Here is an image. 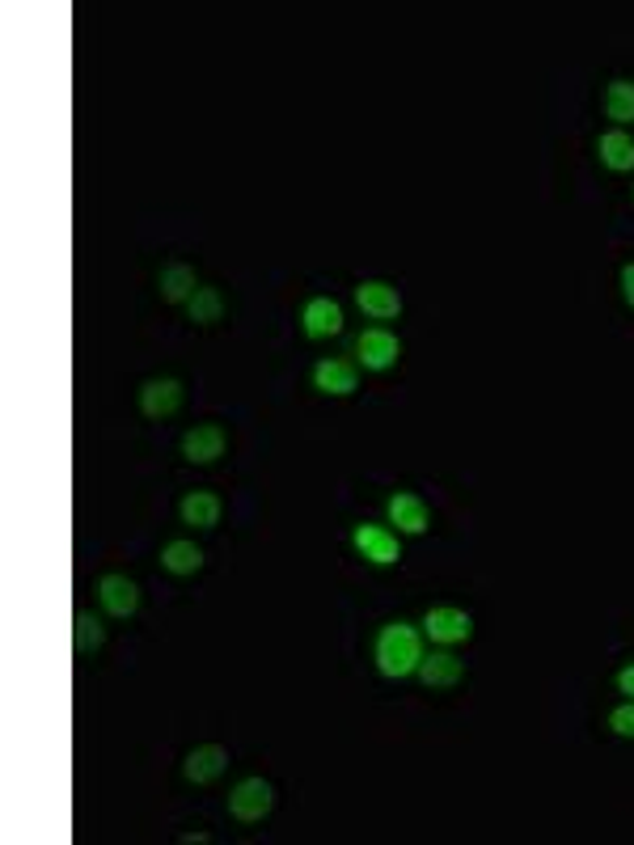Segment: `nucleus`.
<instances>
[{"instance_id":"1","label":"nucleus","mask_w":634,"mask_h":845,"mask_svg":"<svg viewBox=\"0 0 634 845\" xmlns=\"http://www.w3.org/2000/svg\"><path fill=\"white\" fill-rule=\"evenodd\" d=\"M372 655H377L381 677L402 681V677L419 672V664H423V639H419V630L410 621H390V626H381Z\"/></svg>"},{"instance_id":"2","label":"nucleus","mask_w":634,"mask_h":845,"mask_svg":"<svg viewBox=\"0 0 634 845\" xmlns=\"http://www.w3.org/2000/svg\"><path fill=\"white\" fill-rule=\"evenodd\" d=\"M271 807H276V791L267 778H245L229 791V816L241 824H258Z\"/></svg>"},{"instance_id":"3","label":"nucleus","mask_w":634,"mask_h":845,"mask_svg":"<svg viewBox=\"0 0 634 845\" xmlns=\"http://www.w3.org/2000/svg\"><path fill=\"white\" fill-rule=\"evenodd\" d=\"M397 355H402V343H397V335H390L385 326H372V330H364L356 339V360L368 368V373L394 368Z\"/></svg>"},{"instance_id":"4","label":"nucleus","mask_w":634,"mask_h":845,"mask_svg":"<svg viewBox=\"0 0 634 845\" xmlns=\"http://www.w3.org/2000/svg\"><path fill=\"white\" fill-rule=\"evenodd\" d=\"M423 630H428V639L432 643H466L470 634H474V617L466 614V609H453V605H436V609H428L423 617Z\"/></svg>"},{"instance_id":"5","label":"nucleus","mask_w":634,"mask_h":845,"mask_svg":"<svg viewBox=\"0 0 634 845\" xmlns=\"http://www.w3.org/2000/svg\"><path fill=\"white\" fill-rule=\"evenodd\" d=\"M225 444H229V436L220 422H199L182 436V457L191 465H212L216 457H225Z\"/></svg>"},{"instance_id":"6","label":"nucleus","mask_w":634,"mask_h":845,"mask_svg":"<svg viewBox=\"0 0 634 845\" xmlns=\"http://www.w3.org/2000/svg\"><path fill=\"white\" fill-rule=\"evenodd\" d=\"M356 550L368 558V563H377V567H394L397 558H402V545H397V533L394 529H385V525H359L356 533Z\"/></svg>"},{"instance_id":"7","label":"nucleus","mask_w":634,"mask_h":845,"mask_svg":"<svg viewBox=\"0 0 634 845\" xmlns=\"http://www.w3.org/2000/svg\"><path fill=\"white\" fill-rule=\"evenodd\" d=\"M301 330H305L309 339H334V335L343 330V305L330 301V297L305 301V308H301Z\"/></svg>"},{"instance_id":"8","label":"nucleus","mask_w":634,"mask_h":845,"mask_svg":"<svg viewBox=\"0 0 634 845\" xmlns=\"http://www.w3.org/2000/svg\"><path fill=\"white\" fill-rule=\"evenodd\" d=\"M390 525H397V533H406V538H419V533H428L432 512H428V503L419 500V495L397 491L394 500H390Z\"/></svg>"},{"instance_id":"9","label":"nucleus","mask_w":634,"mask_h":845,"mask_svg":"<svg viewBox=\"0 0 634 845\" xmlns=\"http://www.w3.org/2000/svg\"><path fill=\"white\" fill-rule=\"evenodd\" d=\"M98 601L111 617H131L140 609V588L127 576H102L98 579Z\"/></svg>"},{"instance_id":"10","label":"nucleus","mask_w":634,"mask_h":845,"mask_svg":"<svg viewBox=\"0 0 634 845\" xmlns=\"http://www.w3.org/2000/svg\"><path fill=\"white\" fill-rule=\"evenodd\" d=\"M356 305L372 317V321H390L402 313V297H397V288L390 283H381V279H364L356 288Z\"/></svg>"},{"instance_id":"11","label":"nucleus","mask_w":634,"mask_h":845,"mask_svg":"<svg viewBox=\"0 0 634 845\" xmlns=\"http://www.w3.org/2000/svg\"><path fill=\"white\" fill-rule=\"evenodd\" d=\"M182 406V384L174 381V377H153V381H144L140 389V411L149 415V419H165V415H174Z\"/></svg>"},{"instance_id":"12","label":"nucleus","mask_w":634,"mask_h":845,"mask_svg":"<svg viewBox=\"0 0 634 845\" xmlns=\"http://www.w3.org/2000/svg\"><path fill=\"white\" fill-rule=\"evenodd\" d=\"M314 389L326 398H347L359 389V373L343 360H317L314 368Z\"/></svg>"},{"instance_id":"13","label":"nucleus","mask_w":634,"mask_h":845,"mask_svg":"<svg viewBox=\"0 0 634 845\" xmlns=\"http://www.w3.org/2000/svg\"><path fill=\"white\" fill-rule=\"evenodd\" d=\"M225 769H229V753H225L220 744H199V748L187 753V766H182V773H187V782L207 786V782H216Z\"/></svg>"},{"instance_id":"14","label":"nucleus","mask_w":634,"mask_h":845,"mask_svg":"<svg viewBox=\"0 0 634 845\" xmlns=\"http://www.w3.org/2000/svg\"><path fill=\"white\" fill-rule=\"evenodd\" d=\"M461 677H466V664L453 652H432L419 664V681L428 690H453V685H461Z\"/></svg>"},{"instance_id":"15","label":"nucleus","mask_w":634,"mask_h":845,"mask_svg":"<svg viewBox=\"0 0 634 845\" xmlns=\"http://www.w3.org/2000/svg\"><path fill=\"white\" fill-rule=\"evenodd\" d=\"M596 156H600L605 169L626 174V169H634V136H626L622 127L600 131V136H596Z\"/></svg>"},{"instance_id":"16","label":"nucleus","mask_w":634,"mask_h":845,"mask_svg":"<svg viewBox=\"0 0 634 845\" xmlns=\"http://www.w3.org/2000/svg\"><path fill=\"white\" fill-rule=\"evenodd\" d=\"M220 512H225V503L220 495H212V491H191L182 507H178V516H182V525H191V529H216L220 525Z\"/></svg>"},{"instance_id":"17","label":"nucleus","mask_w":634,"mask_h":845,"mask_svg":"<svg viewBox=\"0 0 634 845\" xmlns=\"http://www.w3.org/2000/svg\"><path fill=\"white\" fill-rule=\"evenodd\" d=\"M157 288H161V297H165L169 305H178V301H191V297L199 292L195 270L182 267V263H169V267H161Z\"/></svg>"},{"instance_id":"18","label":"nucleus","mask_w":634,"mask_h":845,"mask_svg":"<svg viewBox=\"0 0 634 845\" xmlns=\"http://www.w3.org/2000/svg\"><path fill=\"white\" fill-rule=\"evenodd\" d=\"M161 567L169 576H195L199 567H203V550H199L195 541H169L161 550Z\"/></svg>"},{"instance_id":"19","label":"nucleus","mask_w":634,"mask_h":845,"mask_svg":"<svg viewBox=\"0 0 634 845\" xmlns=\"http://www.w3.org/2000/svg\"><path fill=\"white\" fill-rule=\"evenodd\" d=\"M605 115L613 118L618 127L634 123V80L626 77L609 80V89H605Z\"/></svg>"},{"instance_id":"20","label":"nucleus","mask_w":634,"mask_h":845,"mask_svg":"<svg viewBox=\"0 0 634 845\" xmlns=\"http://www.w3.org/2000/svg\"><path fill=\"white\" fill-rule=\"evenodd\" d=\"M187 313H191L195 326H216V321L225 317V297H220V288H199L195 297L187 301Z\"/></svg>"},{"instance_id":"21","label":"nucleus","mask_w":634,"mask_h":845,"mask_svg":"<svg viewBox=\"0 0 634 845\" xmlns=\"http://www.w3.org/2000/svg\"><path fill=\"white\" fill-rule=\"evenodd\" d=\"M73 639H77V652H93V647H102V626H98V617H89V614H77V621H73Z\"/></svg>"},{"instance_id":"22","label":"nucleus","mask_w":634,"mask_h":845,"mask_svg":"<svg viewBox=\"0 0 634 845\" xmlns=\"http://www.w3.org/2000/svg\"><path fill=\"white\" fill-rule=\"evenodd\" d=\"M609 728L618 731V735H626V740H634V697L631 702H622V706L609 715Z\"/></svg>"},{"instance_id":"23","label":"nucleus","mask_w":634,"mask_h":845,"mask_svg":"<svg viewBox=\"0 0 634 845\" xmlns=\"http://www.w3.org/2000/svg\"><path fill=\"white\" fill-rule=\"evenodd\" d=\"M622 297H626V305L634 308V263L622 267Z\"/></svg>"},{"instance_id":"24","label":"nucleus","mask_w":634,"mask_h":845,"mask_svg":"<svg viewBox=\"0 0 634 845\" xmlns=\"http://www.w3.org/2000/svg\"><path fill=\"white\" fill-rule=\"evenodd\" d=\"M618 690L626 693V697H634V664H626V668L618 672Z\"/></svg>"}]
</instances>
